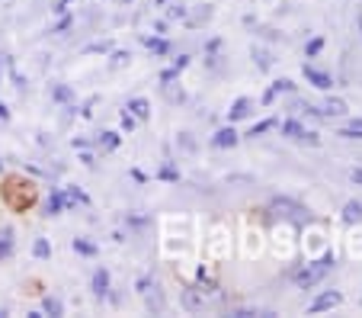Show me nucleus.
<instances>
[{"label":"nucleus","mask_w":362,"mask_h":318,"mask_svg":"<svg viewBox=\"0 0 362 318\" xmlns=\"http://www.w3.org/2000/svg\"><path fill=\"white\" fill-rule=\"evenodd\" d=\"M330 270H334V254H324L321 261L305 263V270L295 273V286H298V290H311V286H317L324 277H327Z\"/></svg>","instance_id":"f257e3e1"},{"label":"nucleus","mask_w":362,"mask_h":318,"mask_svg":"<svg viewBox=\"0 0 362 318\" xmlns=\"http://www.w3.org/2000/svg\"><path fill=\"white\" fill-rule=\"evenodd\" d=\"M282 135L295 139V142H308V145H321V139H317L315 132H305V125H301L298 119H286V123H282Z\"/></svg>","instance_id":"f03ea898"},{"label":"nucleus","mask_w":362,"mask_h":318,"mask_svg":"<svg viewBox=\"0 0 362 318\" xmlns=\"http://www.w3.org/2000/svg\"><path fill=\"white\" fill-rule=\"evenodd\" d=\"M340 302H343L340 293H337V290H327V293H321L315 302L308 305V315H321V312H330V309H337Z\"/></svg>","instance_id":"7ed1b4c3"},{"label":"nucleus","mask_w":362,"mask_h":318,"mask_svg":"<svg viewBox=\"0 0 362 318\" xmlns=\"http://www.w3.org/2000/svg\"><path fill=\"white\" fill-rule=\"evenodd\" d=\"M301 74H305V81L311 84V87H317V90H330V87H334V77H330L327 71L315 68V64H305V68H301Z\"/></svg>","instance_id":"20e7f679"},{"label":"nucleus","mask_w":362,"mask_h":318,"mask_svg":"<svg viewBox=\"0 0 362 318\" xmlns=\"http://www.w3.org/2000/svg\"><path fill=\"white\" fill-rule=\"evenodd\" d=\"M238 142H240V135L231 129V125H225V129H218V132L212 135V145H215V148H234Z\"/></svg>","instance_id":"39448f33"},{"label":"nucleus","mask_w":362,"mask_h":318,"mask_svg":"<svg viewBox=\"0 0 362 318\" xmlns=\"http://www.w3.org/2000/svg\"><path fill=\"white\" fill-rule=\"evenodd\" d=\"M273 212H282L286 219H308V209L295 206V203H288V200H276L273 203Z\"/></svg>","instance_id":"423d86ee"},{"label":"nucleus","mask_w":362,"mask_h":318,"mask_svg":"<svg viewBox=\"0 0 362 318\" xmlns=\"http://www.w3.org/2000/svg\"><path fill=\"white\" fill-rule=\"evenodd\" d=\"M250 113H253V100L238 97V100H234V106H231V113H228V123H238V119H247Z\"/></svg>","instance_id":"0eeeda50"},{"label":"nucleus","mask_w":362,"mask_h":318,"mask_svg":"<svg viewBox=\"0 0 362 318\" xmlns=\"http://www.w3.org/2000/svg\"><path fill=\"white\" fill-rule=\"evenodd\" d=\"M93 293H96V296H110V270H106V267H100V270H96V273H93Z\"/></svg>","instance_id":"6e6552de"},{"label":"nucleus","mask_w":362,"mask_h":318,"mask_svg":"<svg viewBox=\"0 0 362 318\" xmlns=\"http://www.w3.org/2000/svg\"><path fill=\"white\" fill-rule=\"evenodd\" d=\"M346 110H349V106L343 103V100H334V97H327L321 106H317V113H321V116H343Z\"/></svg>","instance_id":"1a4fd4ad"},{"label":"nucleus","mask_w":362,"mask_h":318,"mask_svg":"<svg viewBox=\"0 0 362 318\" xmlns=\"http://www.w3.org/2000/svg\"><path fill=\"white\" fill-rule=\"evenodd\" d=\"M64 193L62 190H52V196H48V203H45V215H62L64 212Z\"/></svg>","instance_id":"9d476101"},{"label":"nucleus","mask_w":362,"mask_h":318,"mask_svg":"<svg viewBox=\"0 0 362 318\" xmlns=\"http://www.w3.org/2000/svg\"><path fill=\"white\" fill-rule=\"evenodd\" d=\"M144 45H148L154 55H170V42L160 39V35H144Z\"/></svg>","instance_id":"9b49d317"},{"label":"nucleus","mask_w":362,"mask_h":318,"mask_svg":"<svg viewBox=\"0 0 362 318\" xmlns=\"http://www.w3.org/2000/svg\"><path fill=\"white\" fill-rule=\"evenodd\" d=\"M276 125H279V123H276L273 116H269V119H260V123H253L250 129H247V139H257V135H263V132L276 129Z\"/></svg>","instance_id":"f8f14e48"},{"label":"nucleus","mask_w":362,"mask_h":318,"mask_svg":"<svg viewBox=\"0 0 362 318\" xmlns=\"http://www.w3.org/2000/svg\"><path fill=\"white\" fill-rule=\"evenodd\" d=\"M10 254H13V232L0 229V261H7Z\"/></svg>","instance_id":"ddd939ff"},{"label":"nucleus","mask_w":362,"mask_h":318,"mask_svg":"<svg viewBox=\"0 0 362 318\" xmlns=\"http://www.w3.org/2000/svg\"><path fill=\"white\" fill-rule=\"evenodd\" d=\"M129 113H132V116H135V119H148V116H151V106H148V100L135 97V100H132V103H129Z\"/></svg>","instance_id":"4468645a"},{"label":"nucleus","mask_w":362,"mask_h":318,"mask_svg":"<svg viewBox=\"0 0 362 318\" xmlns=\"http://www.w3.org/2000/svg\"><path fill=\"white\" fill-rule=\"evenodd\" d=\"M337 135H340V139H362V119H353V123L343 125Z\"/></svg>","instance_id":"2eb2a0df"},{"label":"nucleus","mask_w":362,"mask_h":318,"mask_svg":"<svg viewBox=\"0 0 362 318\" xmlns=\"http://www.w3.org/2000/svg\"><path fill=\"white\" fill-rule=\"evenodd\" d=\"M343 219H346V222H356V219H362V203L349 200L346 206H343Z\"/></svg>","instance_id":"dca6fc26"},{"label":"nucleus","mask_w":362,"mask_h":318,"mask_svg":"<svg viewBox=\"0 0 362 318\" xmlns=\"http://www.w3.org/2000/svg\"><path fill=\"white\" fill-rule=\"evenodd\" d=\"M33 254L39 257V261H45V257H52V244H48L45 238H35V242H33Z\"/></svg>","instance_id":"f3484780"},{"label":"nucleus","mask_w":362,"mask_h":318,"mask_svg":"<svg viewBox=\"0 0 362 318\" xmlns=\"http://www.w3.org/2000/svg\"><path fill=\"white\" fill-rule=\"evenodd\" d=\"M74 251H77V254H83V257H93L96 254V244L83 242V238H74Z\"/></svg>","instance_id":"a211bd4d"},{"label":"nucleus","mask_w":362,"mask_h":318,"mask_svg":"<svg viewBox=\"0 0 362 318\" xmlns=\"http://www.w3.org/2000/svg\"><path fill=\"white\" fill-rule=\"evenodd\" d=\"M42 312H48V315H62V302H58L55 296H45V302H42Z\"/></svg>","instance_id":"6ab92c4d"},{"label":"nucleus","mask_w":362,"mask_h":318,"mask_svg":"<svg viewBox=\"0 0 362 318\" xmlns=\"http://www.w3.org/2000/svg\"><path fill=\"white\" fill-rule=\"evenodd\" d=\"M96 145H103V148H110V152H112V148L119 145V135H116V132H103L100 139H96Z\"/></svg>","instance_id":"aec40b11"},{"label":"nucleus","mask_w":362,"mask_h":318,"mask_svg":"<svg viewBox=\"0 0 362 318\" xmlns=\"http://www.w3.org/2000/svg\"><path fill=\"white\" fill-rule=\"evenodd\" d=\"M183 302H186V309H189V312H196V309H202V296H199V293H186V296H183Z\"/></svg>","instance_id":"412c9836"},{"label":"nucleus","mask_w":362,"mask_h":318,"mask_svg":"<svg viewBox=\"0 0 362 318\" xmlns=\"http://www.w3.org/2000/svg\"><path fill=\"white\" fill-rule=\"evenodd\" d=\"M273 90H276V93H292V90H295V84L288 81V77H279V81L273 84Z\"/></svg>","instance_id":"4be33fe9"},{"label":"nucleus","mask_w":362,"mask_h":318,"mask_svg":"<svg viewBox=\"0 0 362 318\" xmlns=\"http://www.w3.org/2000/svg\"><path fill=\"white\" fill-rule=\"evenodd\" d=\"M55 100L58 103H68V100H74V93H71V87H64L62 84V87H55Z\"/></svg>","instance_id":"5701e85b"},{"label":"nucleus","mask_w":362,"mask_h":318,"mask_svg":"<svg viewBox=\"0 0 362 318\" xmlns=\"http://www.w3.org/2000/svg\"><path fill=\"white\" fill-rule=\"evenodd\" d=\"M321 49H324V39H311V42H308V49H305V55H308V58H315Z\"/></svg>","instance_id":"b1692460"},{"label":"nucleus","mask_w":362,"mask_h":318,"mask_svg":"<svg viewBox=\"0 0 362 318\" xmlns=\"http://www.w3.org/2000/svg\"><path fill=\"white\" fill-rule=\"evenodd\" d=\"M253 58H257V64H260L263 71H269V64H273V62H269V55H267V52H253Z\"/></svg>","instance_id":"393cba45"},{"label":"nucleus","mask_w":362,"mask_h":318,"mask_svg":"<svg viewBox=\"0 0 362 318\" xmlns=\"http://www.w3.org/2000/svg\"><path fill=\"white\" fill-rule=\"evenodd\" d=\"M160 180H170V183H173V180H180V174L173 171L170 164H167V167H160Z\"/></svg>","instance_id":"a878e982"},{"label":"nucleus","mask_w":362,"mask_h":318,"mask_svg":"<svg viewBox=\"0 0 362 318\" xmlns=\"http://www.w3.org/2000/svg\"><path fill=\"white\" fill-rule=\"evenodd\" d=\"M129 52H116V55H112V68H119V64H129Z\"/></svg>","instance_id":"bb28decb"},{"label":"nucleus","mask_w":362,"mask_h":318,"mask_svg":"<svg viewBox=\"0 0 362 318\" xmlns=\"http://www.w3.org/2000/svg\"><path fill=\"white\" fill-rule=\"evenodd\" d=\"M87 52H110V42H93V45H87Z\"/></svg>","instance_id":"cd10ccee"},{"label":"nucleus","mask_w":362,"mask_h":318,"mask_svg":"<svg viewBox=\"0 0 362 318\" xmlns=\"http://www.w3.org/2000/svg\"><path fill=\"white\" fill-rule=\"evenodd\" d=\"M170 16H177V20H183V16H186V7H183V4H173V7H170Z\"/></svg>","instance_id":"c85d7f7f"},{"label":"nucleus","mask_w":362,"mask_h":318,"mask_svg":"<svg viewBox=\"0 0 362 318\" xmlns=\"http://www.w3.org/2000/svg\"><path fill=\"white\" fill-rule=\"evenodd\" d=\"M349 180H353L356 187H362V167H356V171H349Z\"/></svg>","instance_id":"c756f323"},{"label":"nucleus","mask_w":362,"mask_h":318,"mask_svg":"<svg viewBox=\"0 0 362 318\" xmlns=\"http://www.w3.org/2000/svg\"><path fill=\"white\" fill-rule=\"evenodd\" d=\"M186 64H189V58H186V55H180V58H177V62H173V71H177V74H180V71H183V68H186Z\"/></svg>","instance_id":"7c9ffc66"},{"label":"nucleus","mask_w":362,"mask_h":318,"mask_svg":"<svg viewBox=\"0 0 362 318\" xmlns=\"http://www.w3.org/2000/svg\"><path fill=\"white\" fill-rule=\"evenodd\" d=\"M122 125L125 129H135V116H132V113H122Z\"/></svg>","instance_id":"2f4dec72"},{"label":"nucleus","mask_w":362,"mask_h":318,"mask_svg":"<svg viewBox=\"0 0 362 318\" xmlns=\"http://www.w3.org/2000/svg\"><path fill=\"white\" fill-rule=\"evenodd\" d=\"M173 77H177V71H173V68H167V71H164V74H160V81H164V84H170V81H173Z\"/></svg>","instance_id":"473e14b6"},{"label":"nucleus","mask_w":362,"mask_h":318,"mask_svg":"<svg viewBox=\"0 0 362 318\" xmlns=\"http://www.w3.org/2000/svg\"><path fill=\"white\" fill-rule=\"evenodd\" d=\"M68 26H71V16H64V20L55 26V33H64V29H68Z\"/></svg>","instance_id":"72a5a7b5"},{"label":"nucleus","mask_w":362,"mask_h":318,"mask_svg":"<svg viewBox=\"0 0 362 318\" xmlns=\"http://www.w3.org/2000/svg\"><path fill=\"white\" fill-rule=\"evenodd\" d=\"M148 286H151V280H148V277L138 280V293H148Z\"/></svg>","instance_id":"f704fd0d"},{"label":"nucleus","mask_w":362,"mask_h":318,"mask_svg":"<svg viewBox=\"0 0 362 318\" xmlns=\"http://www.w3.org/2000/svg\"><path fill=\"white\" fill-rule=\"evenodd\" d=\"M68 4H71V0H58V7H55V13H64V10H68Z\"/></svg>","instance_id":"c9c22d12"},{"label":"nucleus","mask_w":362,"mask_h":318,"mask_svg":"<svg viewBox=\"0 0 362 318\" xmlns=\"http://www.w3.org/2000/svg\"><path fill=\"white\" fill-rule=\"evenodd\" d=\"M0 119H10V110L4 103H0Z\"/></svg>","instance_id":"e433bc0d"},{"label":"nucleus","mask_w":362,"mask_h":318,"mask_svg":"<svg viewBox=\"0 0 362 318\" xmlns=\"http://www.w3.org/2000/svg\"><path fill=\"white\" fill-rule=\"evenodd\" d=\"M359 29H362V16H359Z\"/></svg>","instance_id":"4c0bfd02"}]
</instances>
